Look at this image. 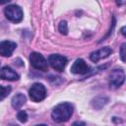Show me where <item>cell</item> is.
<instances>
[{"label": "cell", "instance_id": "cell-1", "mask_svg": "<svg viewBox=\"0 0 126 126\" xmlns=\"http://www.w3.org/2000/svg\"><path fill=\"white\" fill-rule=\"evenodd\" d=\"M72 114H73V105L69 102H62L57 104L53 108L51 116L55 122L60 123L69 120Z\"/></svg>", "mask_w": 126, "mask_h": 126}, {"label": "cell", "instance_id": "cell-2", "mask_svg": "<svg viewBox=\"0 0 126 126\" xmlns=\"http://www.w3.org/2000/svg\"><path fill=\"white\" fill-rule=\"evenodd\" d=\"M29 94L30 97L32 101L35 102H39L41 100H43L46 96V89L45 87L40 84V83H34L31 89L29 90Z\"/></svg>", "mask_w": 126, "mask_h": 126}, {"label": "cell", "instance_id": "cell-3", "mask_svg": "<svg viewBox=\"0 0 126 126\" xmlns=\"http://www.w3.org/2000/svg\"><path fill=\"white\" fill-rule=\"evenodd\" d=\"M6 18L13 23H20L23 20V10L18 5H9L4 10Z\"/></svg>", "mask_w": 126, "mask_h": 126}, {"label": "cell", "instance_id": "cell-4", "mask_svg": "<svg viewBox=\"0 0 126 126\" xmlns=\"http://www.w3.org/2000/svg\"><path fill=\"white\" fill-rule=\"evenodd\" d=\"M30 62L31 65L39 71H47L48 69V62L47 60L38 52H32L30 55Z\"/></svg>", "mask_w": 126, "mask_h": 126}, {"label": "cell", "instance_id": "cell-5", "mask_svg": "<svg viewBox=\"0 0 126 126\" xmlns=\"http://www.w3.org/2000/svg\"><path fill=\"white\" fill-rule=\"evenodd\" d=\"M48 64L56 71H63L67 65V58L60 54H51L48 57Z\"/></svg>", "mask_w": 126, "mask_h": 126}, {"label": "cell", "instance_id": "cell-6", "mask_svg": "<svg viewBox=\"0 0 126 126\" xmlns=\"http://www.w3.org/2000/svg\"><path fill=\"white\" fill-rule=\"evenodd\" d=\"M125 80V74L122 69H114L109 76V84L113 88L120 87Z\"/></svg>", "mask_w": 126, "mask_h": 126}, {"label": "cell", "instance_id": "cell-7", "mask_svg": "<svg viewBox=\"0 0 126 126\" xmlns=\"http://www.w3.org/2000/svg\"><path fill=\"white\" fill-rule=\"evenodd\" d=\"M17 44L11 40H3L0 42V55L4 57H9L13 54L16 49Z\"/></svg>", "mask_w": 126, "mask_h": 126}, {"label": "cell", "instance_id": "cell-8", "mask_svg": "<svg viewBox=\"0 0 126 126\" xmlns=\"http://www.w3.org/2000/svg\"><path fill=\"white\" fill-rule=\"evenodd\" d=\"M111 53H112L111 48L108 47V46H105V47H102V48H100V49H98V50H96V51L91 53V55H90V59H91L93 62L95 63V62H97L98 60H100V59H102V58H105V57L109 56Z\"/></svg>", "mask_w": 126, "mask_h": 126}, {"label": "cell", "instance_id": "cell-9", "mask_svg": "<svg viewBox=\"0 0 126 126\" xmlns=\"http://www.w3.org/2000/svg\"><path fill=\"white\" fill-rule=\"evenodd\" d=\"M0 78L3 80H8V81H17L19 80L20 76L12 68L5 66L0 70Z\"/></svg>", "mask_w": 126, "mask_h": 126}, {"label": "cell", "instance_id": "cell-10", "mask_svg": "<svg viewBox=\"0 0 126 126\" xmlns=\"http://www.w3.org/2000/svg\"><path fill=\"white\" fill-rule=\"evenodd\" d=\"M88 71H89V66L81 58L77 59L73 63V65L71 67V72L74 73V74H81V75H83V74H86Z\"/></svg>", "mask_w": 126, "mask_h": 126}, {"label": "cell", "instance_id": "cell-11", "mask_svg": "<svg viewBox=\"0 0 126 126\" xmlns=\"http://www.w3.org/2000/svg\"><path fill=\"white\" fill-rule=\"evenodd\" d=\"M11 102H12V106H13L15 109H19V108H20L22 105H24V103L26 102V96H25V94L19 93V94H17L16 95L13 96Z\"/></svg>", "mask_w": 126, "mask_h": 126}, {"label": "cell", "instance_id": "cell-12", "mask_svg": "<svg viewBox=\"0 0 126 126\" xmlns=\"http://www.w3.org/2000/svg\"><path fill=\"white\" fill-rule=\"evenodd\" d=\"M11 87L10 86H1L0 85V100H3L10 93H11Z\"/></svg>", "mask_w": 126, "mask_h": 126}, {"label": "cell", "instance_id": "cell-13", "mask_svg": "<svg viewBox=\"0 0 126 126\" xmlns=\"http://www.w3.org/2000/svg\"><path fill=\"white\" fill-rule=\"evenodd\" d=\"M17 118H18V120H19L20 122L25 123V122H27V120H28V113H27L25 110H20V111L18 112V114H17Z\"/></svg>", "mask_w": 126, "mask_h": 126}, {"label": "cell", "instance_id": "cell-14", "mask_svg": "<svg viewBox=\"0 0 126 126\" xmlns=\"http://www.w3.org/2000/svg\"><path fill=\"white\" fill-rule=\"evenodd\" d=\"M58 30L62 34H67L68 33V26L66 21H61L59 26H58Z\"/></svg>", "mask_w": 126, "mask_h": 126}, {"label": "cell", "instance_id": "cell-15", "mask_svg": "<svg viewBox=\"0 0 126 126\" xmlns=\"http://www.w3.org/2000/svg\"><path fill=\"white\" fill-rule=\"evenodd\" d=\"M125 46H126V44L123 43L121 45V48H120V58L123 62H125Z\"/></svg>", "mask_w": 126, "mask_h": 126}, {"label": "cell", "instance_id": "cell-16", "mask_svg": "<svg viewBox=\"0 0 126 126\" xmlns=\"http://www.w3.org/2000/svg\"><path fill=\"white\" fill-rule=\"evenodd\" d=\"M72 126H86V124H85V122H82V121H77V122L73 123V125H72Z\"/></svg>", "mask_w": 126, "mask_h": 126}, {"label": "cell", "instance_id": "cell-17", "mask_svg": "<svg viewBox=\"0 0 126 126\" xmlns=\"http://www.w3.org/2000/svg\"><path fill=\"white\" fill-rule=\"evenodd\" d=\"M121 32H122L123 35H125V27H123V28L121 29Z\"/></svg>", "mask_w": 126, "mask_h": 126}, {"label": "cell", "instance_id": "cell-18", "mask_svg": "<svg viewBox=\"0 0 126 126\" xmlns=\"http://www.w3.org/2000/svg\"><path fill=\"white\" fill-rule=\"evenodd\" d=\"M35 126H47V125H45V124H38V125H35Z\"/></svg>", "mask_w": 126, "mask_h": 126}]
</instances>
